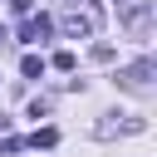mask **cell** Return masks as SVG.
Masks as SVG:
<instances>
[{
	"label": "cell",
	"mask_w": 157,
	"mask_h": 157,
	"mask_svg": "<svg viewBox=\"0 0 157 157\" xmlns=\"http://www.w3.org/2000/svg\"><path fill=\"white\" fill-rule=\"evenodd\" d=\"M98 25H103V5L98 0H64L59 29L69 39H88V34H98Z\"/></svg>",
	"instance_id": "obj_1"
},
{
	"label": "cell",
	"mask_w": 157,
	"mask_h": 157,
	"mask_svg": "<svg viewBox=\"0 0 157 157\" xmlns=\"http://www.w3.org/2000/svg\"><path fill=\"white\" fill-rule=\"evenodd\" d=\"M118 20L142 39V34L152 29V0H118Z\"/></svg>",
	"instance_id": "obj_2"
},
{
	"label": "cell",
	"mask_w": 157,
	"mask_h": 157,
	"mask_svg": "<svg viewBox=\"0 0 157 157\" xmlns=\"http://www.w3.org/2000/svg\"><path fill=\"white\" fill-rule=\"evenodd\" d=\"M49 29H54V20H49V15H34V20L20 25V39H25V44H39V39H49Z\"/></svg>",
	"instance_id": "obj_3"
},
{
	"label": "cell",
	"mask_w": 157,
	"mask_h": 157,
	"mask_svg": "<svg viewBox=\"0 0 157 157\" xmlns=\"http://www.w3.org/2000/svg\"><path fill=\"white\" fill-rule=\"evenodd\" d=\"M147 78H152V59H137V64L123 69V83L128 88H147Z\"/></svg>",
	"instance_id": "obj_4"
},
{
	"label": "cell",
	"mask_w": 157,
	"mask_h": 157,
	"mask_svg": "<svg viewBox=\"0 0 157 157\" xmlns=\"http://www.w3.org/2000/svg\"><path fill=\"white\" fill-rule=\"evenodd\" d=\"M20 69H25V78H39V74H44V59H39V54H25Z\"/></svg>",
	"instance_id": "obj_5"
},
{
	"label": "cell",
	"mask_w": 157,
	"mask_h": 157,
	"mask_svg": "<svg viewBox=\"0 0 157 157\" xmlns=\"http://www.w3.org/2000/svg\"><path fill=\"white\" fill-rule=\"evenodd\" d=\"M29 142H34V147H54V142H59V132H54V128H39Z\"/></svg>",
	"instance_id": "obj_6"
},
{
	"label": "cell",
	"mask_w": 157,
	"mask_h": 157,
	"mask_svg": "<svg viewBox=\"0 0 157 157\" xmlns=\"http://www.w3.org/2000/svg\"><path fill=\"white\" fill-rule=\"evenodd\" d=\"M54 69H64V74H74V54H69V49H59V54H54Z\"/></svg>",
	"instance_id": "obj_7"
},
{
	"label": "cell",
	"mask_w": 157,
	"mask_h": 157,
	"mask_svg": "<svg viewBox=\"0 0 157 157\" xmlns=\"http://www.w3.org/2000/svg\"><path fill=\"white\" fill-rule=\"evenodd\" d=\"M15 5V15H29V0H10Z\"/></svg>",
	"instance_id": "obj_8"
},
{
	"label": "cell",
	"mask_w": 157,
	"mask_h": 157,
	"mask_svg": "<svg viewBox=\"0 0 157 157\" xmlns=\"http://www.w3.org/2000/svg\"><path fill=\"white\" fill-rule=\"evenodd\" d=\"M0 39H5V29H0Z\"/></svg>",
	"instance_id": "obj_9"
}]
</instances>
